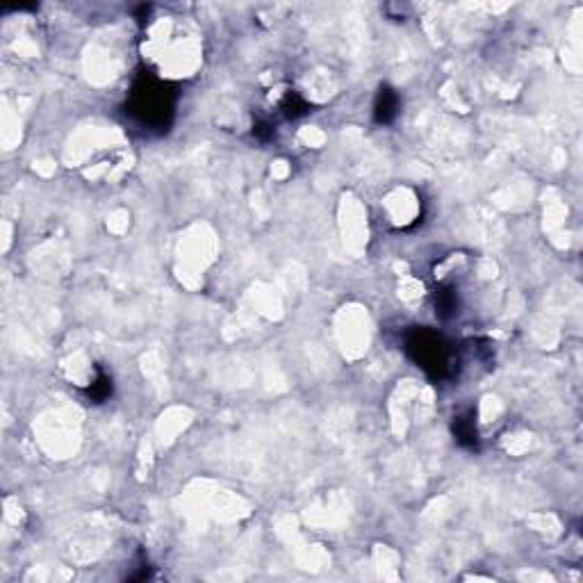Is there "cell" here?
Listing matches in <instances>:
<instances>
[{"label": "cell", "mask_w": 583, "mask_h": 583, "mask_svg": "<svg viewBox=\"0 0 583 583\" xmlns=\"http://www.w3.org/2000/svg\"><path fill=\"white\" fill-rule=\"evenodd\" d=\"M454 433H456L458 442H461V444H465V446H474L476 444V429H474L472 417H458L454 422Z\"/></svg>", "instance_id": "4"}, {"label": "cell", "mask_w": 583, "mask_h": 583, "mask_svg": "<svg viewBox=\"0 0 583 583\" xmlns=\"http://www.w3.org/2000/svg\"><path fill=\"white\" fill-rule=\"evenodd\" d=\"M408 351L422 369L431 376H444L451 367V351L440 335L431 331H414L408 338Z\"/></svg>", "instance_id": "1"}, {"label": "cell", "mask_w": 583, "mask_h": 583, "mask_svg": "<svg viewBox=\"0 0 583 583\" xmlns=\"http://www.w3.org/2000/svg\"><path fill=\"white\" fill-rule=\"evenodd\" d=\"M435 308H437V312H440L442 317H449L451 312H456V296H454V292H451V289L437 292V296H435Z\"/></svg>", "instance_id": "5"}, {"label": "cell", "mask_w": 583, "mask_h": 583, "mask_svg": "<svg viewBox=\"0 0 583 583\" xmlns=\"http://www.w3.org/2000/svg\"><path fill=\"white\" fill-rule=\"evenodd\" d=\"M397 112H399V96L392 92L390 87H380V92L376 96V103H374V119H376V123L395 121Z\"/></svg>", "instance_id": "3"}, {"label": "cell", "mask_w": 583, "mask_h": 583, "mask_svg": "<svg viewBox=\"0 0 583 583\" xmlns=\"http://www.w3.org/2000/svg\"><path fill=\"white\" fill-rule=\"evenodd\" d=\"M137 109H141V114L146 121H164V114L171 112V103L166 100L164 87H158L153 82H146L144 89L137 92Z\"/></svg>", "instance_id": "2"}, {"label": "cell", "mask_w": 583, "mask_h": 583, "mask_svg": "<svg viewBox=\"0 0 583 583\" xmlns=\"http://www.w3.org/2000/svg\"><path fill=\"white\" fill-rule=\"evenodd\" d=\"M112 392V383H109V378L107 376H100L96 383H94V387L89 390V395H94V399H105L107 395Z\"/></svg>", "instance_id": "6"}]
</instances>
